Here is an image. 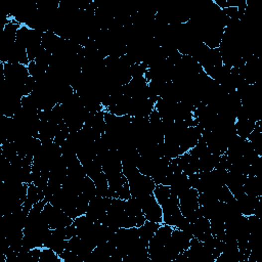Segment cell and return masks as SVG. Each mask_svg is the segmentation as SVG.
I'll return each mask as SVG.
<instances>
[{"mask_svg": "<svg viewBox=\"0 0 262 262\" xmlns=\"http://www.w3.org/2000/svg\"><path fill=\"white\" fill-rule=\"evenodd\" d=\"M131 197L141 198L146 195L153 194L156 183L151 176H147L141 172L135 173L134 175L127 178Z\"/></svg>", "mask_w": 262, "mask_h": 262, "instance_id": "obj_1", "label": "cell"}, {"mask_svg": "<svg viewBox=\"0 0 262 262\" xmlns=\"http://www.w3.org/2000/svg\"><path fill=\"white\" fill-rule=\"evenodd\" d=\"M42 213L51 230L66 228V226L71 225L74 221V219L67 215L62 209L54 207L50 203L45 204Z\"/></svg>", "mask_w": 262, "mask_h": 262, "instance_id": "obj_2", "label": "cell"}, {"mask_svg": "<svg viewBox=\"0 0 262 262\" xmlns=\"http://www.w3.org/2000/svg\"><path fill=\"white\" fill-rule=\"evenodd\" d=\"M141 204L143 214L145 215L146 219L153 222L163 223V212L162 207L156 200L153 194L146 195L141 198H136Z\"/></svg>", "mask_w": 262, "mask_h": 262, "instance_id": "obj_3", "label": "cell"}, {"mask_svg": "<svg viewBox=\"0 0 262 262\" xmlns=\"http://www.w3.org/2000/svg\"><path fill=\"white\" fill-rule=\"evenodd\" d=\"M111 198H101L95 196L89 201V205L88 208H87L85 215L93 222L102 223L104 218L107 217L108 209L111 205Z\"/></svg>", "mask_w": 262, "mask_h": 262, "instance_id": "obj_4", "label": "cell"}, {"mask_svg": "<svg viewBox=\"0 0 262 262\" xmlns=\"http://www.w3.org/2000/svg\"><path fill=\"white\" fill-rule=\"evenodd\" d=\"M161 207L163 212V223L170 225L172 228H175L183 217L179 208L178 197L171 194L169 199L164 202Z\"/></svg>", "mask_w": 262, "mask_h": 262, "instance_id": "obj_5", "label": "cell"}, {"mask_svg": "<svg viewBox=\"0 0 262 262\" xmlns=\"http://www.w3.org/2000/svg\"><path fill=\"white\" fill-rule=\"evenodd\" d=\"M203 128L200 125L186 128L179 136L178 145L183 153L189 152L193 149L202 137Z\"/></svg>", "mask_w": 262, "mask_h": 262, "instance_id": "obj_6", "label": "cell"}, {"mask_svg": "<svg viewBox=\"0 0 262 262\" xmlns=\"http://www.w3.org/2000/svg\"><path fill=\"white\" fill-rule=\"evenodd\" d=\"M247 178V175L244 174H240L233 171H228V176H226V182L225 185L229 187V189L232 191L235 199L245 194L244 190V183Z\"/></svg>", "mask_w": 262, "mask_h": 262, "instance_id": "obj_7", "label": "cell"}, {"mask_svg": "<svg viewBox=\"0 0 262 262\" xmlns=\"http://www.w3.org/2000/svg\"><path fill=\"white\" fill-rule=\"evenodd\" d=\"M175 160L185 175L189 176L191 174L199 172V159L196 156L191 155L189 152H186L177 157Z\"/></svg>", "mask_w": 262, "mask_h": 262, "instance_id": "obj_8", "label": "cell"}, {"mask_svg": "<svg viewBox=\"0 0 262 262\" xmlns=\"http://www.w3.org/2000/svg\"><path fill=\"white\" fill-rule=\"evenodd\" d=\"M169 186H170L171 194L175 195L176 197H179L180 195H182L186 190L190 188L188 176L185 175L183 172L174 173Z\"/></svg>", "mask_w": 262, "mask_h": 262, "instance_id": "obj_9", "label": "cell"}, {"mask_svg": "<svg viewBox=\"0 0 262 262\" xmlns=\"http://www.w3.org/2000/svg\"><path fill=\"white\" fill-rule=\"evenodd\" d=\"M211 236L210 220L202 216L193 223V238H196L201 242H205Z\"/></svg>", "mask_w": 262, "mask_h": 262, "instance_id": "obj_10", "label": "cell"}, {"mask_svg": "<svg viewBox=\"0 0 262 262\" xmlns=\"http://www.w3.org/2000/svg\"><path fill=\"white\" fill-rule=\"evenodd\" d=\"M260 200V197H254L247 194H243L242 196L236 199L240 211L244 216H250L254 214L255 208Z\"/></svg>", "mask_w": 262, "mask_h": 262, "instance_id": "obj_11", "label": "cell"}, {"mask_svg": "<svg viewBox=\"0 0 262 262\" xmlns=\"http://www.w3.org/2000/svg\"><path fill=\"white\" fill-rule=\"evenodd\" d=\"M104 111H98V112H93L89 113L87 116L84 125L89 126L99 132L101 135L106 132V121H104Z\"/></svg>", "mask_w": 262, "mask_h": 262, "instance_id": "obj_12", "label": "cell"}, {"mask_svg": "<svg viewBox=\"0 0 262 262\" xmlns=\"http://www.w3.org/2000/svg\"><path fill=\"white\" fill-rule=\"evenodd\" d=\"M43 199H44V191L40 190L33 182L30 183L28 186L27 199L23 205V210L29 214L33 206Z\"/></svg>", "mask_w": 262, "mask_h": 262, "instance_id": "obj_13", "label": "cell"}, {"mask_svg": "<svg viewBox=\"0 0 262 262\" xmlns=\"http://www.w3.org/2000/svg\"><path fill=\"white\" fill-rule=\"evenodd\" d=\"M43 247L52 249L60 256L68 248V240H63L50 232L44 240Z\"/></svg>", "mask_w": 262, "mask_h": 262, "instance_id": "obj_14", "label": "cell"}, {"mask_svg": "<svg viewBox=\"0 0 262 262\" xmlns=\"http://www.w3.org/2000/svg\"><path fill=\"white\" fill-rule=\"evenodd\" d=\"M244 190L245 194L254 196V197H261L262 196V178L247 175V178L244 183Z\"/></svg>", "mask_w": 262, "mask_h": 262, "instance_id": "obj_15", "label": "cell"}, {"mask_svg": "<svg viewBox=\"0 0 262 262\" xmlns=\"http://www.w3.org/2000/svg\"><path fill=\"white\" fill-rule=\"evenodd\" d=\"M256 126V122L250 119H237L235 127L237 131V135L242 137L243 139H247L250 133L254 130Z\"/></svg>", "mask_w": 262, "mask_h": 262, "instance_id": "obj_16", "label": "cell"}, {"mask_svg": "<svg viewBox=\"0 0 262 262\" xmlns=\"http://www.w3.org/2000/svg\"><path fill=\"white\" fill-rule=\"evenodd\" d=\"M161 224L162 223L153 222V221L147 220L143 226H141V228H138L139 229V236H141L142 241L145 242L146 244H148V245H149V242L154 237L156 232L158 231V229L160 228Z\"/></svg>", "mask_w": 262, "mask_h": 262, "instance_id": "obj_17", "label": "cell"}, {"mask_svg": "<svg viewBox=\"0 0 262 262\" xmlns=\"http://www.w3.org/2000/svg\"><path fill=\"white\" fill-rule=\"evenodd\" d=\"M92 180L96 187V196L101 198H109V181L104 172H100L98 175L92 178Z\"/></svg>", "mask_w": 262, "mask_h": 262, "instance_id": "obj_18", "label": "cell"}, {"mask_svg": "<svg viewBox=\"0 0 262 262\" xmlns=\"http://www.w3.org/2000/svg\"><path fill=\"white\" fill-rule=\"evenodd\" d=\"M221 155L210 153L203 158L199 159V172L200 171H211L215 169Z\"/></svg>", "mask_w": 262, "mask_h": 262, "instance_id": "obj_19", "label": "cell"}, {"mask_svg": "<svg viewBox=\"0 0 262 262\" xmlns=\"http://www.w3.org/2000/svg\"><path fill=\"white\" fill-rule=\"evenodd\" d=\"M157 158H150V157H142L141 156V159L138 161L137 164V168L142 174L147 176H151L153 175V172L155 170L156 167V163H157Z\"/></svg>", "mask_w": 262, "mask_h": 262, "instance_id": "obj_20", "label": "cell"}, {"mask_svg": "<svg viewBox=\"0 0 262 262\" xmlns=\"http://www.w3.org/2000/svg\"><path fill=\"white\" fill-rule=\"evenodd\" d=\"M27 68H28V71H29L30 76L32 78H34L36 81L42 79L45 76L47 70H48V69L44 68L43 66H41L40 64L36 63L35 61L30 62L29 65L27 66Z\"/></svg>", "mask_w": 262, "mask_h": 262, "instance_id": "obj_21", "label": "cell"}, {"mask_svg": "<svg viewBox=\"0 0 262 262\" xmlns=\"http://www.w3.org/2000/svg\"><path fill=\"white\" fill-rule=\"evenodd\" d=\"M153 195L155 196L156 200L158 201L160 205H162L164 202H166L169 197L171 196V190L170 186L164 185V184H157L155 186V189L153 191Z\"/></svg>", "mask_w": 262, "mask_h": 262, "instance_id": "obj_22", "label": "cell"}, {"mask_svg": "<svg viewBox=\"0 0 262 262\" xmlns=\"http://www.w3.org/2000/svg\"><path fill=\"white\" fill-rule=\"evenodd\" d=\"M125 212L128 216H133V217L143 214L141 204H139L136 198L131 197L125 202Z\"/></svg>", "mask_w": 262, "mask_h": 262, "instance_id": "obj_23", "label": "cell"}, {"mask_svg": "<svg viewBox=\"0 0 262 262\" xmlns=\"http://www.w3.org/2000/svg\"><path fill=\"white\" fill-rule=\"evenodd\" d=\"M82 195H84L86 198H88L89 200H91L92 198H94L96 196L95 184H94L93 180L87 175L82 179Z\"/></svg>", "mask_w": 262, "mask_h": 262, "instance_id": "obj_24", "label": "cell"}, {"mask_svg": "<svg viewBox=\"0 0 262 262\" xmlns=\"http://www.w3.org/2000/svg\"><path fill=\"white\" fill-rule=\"evenodd\" d=\"M1 154L9 162H11L14 158H16V157L19 156L15 144L11 142H5L4 144L1 145Z\"/></svg>", "mask_w": 262, "mask_h": 262, "instance_id": "obj_25", "label": "cell"}, {"mask_svg": "<svg viewBox=\"0 0 262 262\" xmlns=\"http://www.w3.org/2000/svg\"><path fill=\"white\" fill-rule=\"evenodd\" d=\"M83 167L85 169L86 175L88 176V177H90L91 179L94 178L96 175H98L100 172H102L101 165L99 163H97L96 161H94V160H91L89 162L83 164Z\"/></svg>", "mask_w": 262, "mask_h": 262, "instance_id": "obj_26", "label": "cell"}, {"mask_svg": "<svg viewBox=\"0 0 262 262\" xmlns=\"http://www.w3.org/2000/svg\"><path fill=\"white\" fill-rule=\"evenodd\" d=\"M189 153L191 155L196 156L198 159H201V158H203V157L207 156L208 154H210V151H209V148L205 142V139L201 137V139L198 142V144L189 151Z\"/></svg>", "mask_w": 262, "mask_h": 262, "instance_id": "obj_27", "label": "cell"}, {"mask_svg": "<svg viewBox=\"0 0 262 262\" xmlns=\"http://www.w3.org/2000/svg\"><path fill=\"white\" fill-rule=\"evenodd\" d=\"M215 197L217 198L218 201L223 202V203H230V202L235 200V197L232 194V191L229 189V187L226 186V185L220 186L215 191Z\"/></svg>", "mask_w": 262, "mask_h": 262, "instance_id": "obj_28", "label": "cell"}, {"mask_svg": "<svg viewBox=\"0 0 262 262\" xmlns=\"http://www.w3.org/2000/svg\"><path fill=\"white\" fill-rule=\"evenodd\" d=\"M69 134H70V130H69L68 126L66 125L65 122L63 121L59 126V129H58L57 134H56L55 139H54V143L59 145V146H62L67 141Z\"/></svg>", "mask_w": 262, "mask_h": 262, "instance_id": "obj_29", "label": "cell"}, {"mask_svg": "<svg viewBox=\"0 0 262 262\" xmlns=\"http://www.w3.org/2000/svg\"><path fill=\"white\" fill-rule=\"evenodd\" d=\"M149 66L147 63H136L130 67V74L132 78L143 77L148 71Z\"/></svg>", "mask_w": 262, "mask_h": 262, "instance_id": "obj_30", "label": "cell"}, {"mask_svg": "<svg viewBox=\"0 0 262 262\" xmlns=\"http://www.w3.org/2000/svg\"><path fill=\"white\" fill-rule=\"evenodd\" d=\"M44 50H45V48L42 46V44L33 45V46L27 48V54H28L29 61L33 62V61L36 60Z\"/></svg>", "mask_w": 262, "mask_h": 262, "instance_id": "obj_31", "label": "cell"}, {"mask_svg": "<svg viewBox=\"0 0 262 262\" xmlns=\"http://www.w3.org/2000/svg\"><path fill=\"white\" fill-rule=\"evenodd\" d=\"M176 229L184 232L190 238H193V223H190L185 217H182L181 220L175 226Z\"/></svg>", "mask_w": 262, "mask_h": 262, "instance_id": "obj_32", "label": "cell"}, {"mask_svg": "<svg viewBox=\"0 0 262 262\" xmlns=\"http://www.w3.org/2000/svg\"><path fill=\"white\" fill-rule=\"evenodd\" d=\"M117 198L121 200H124V201H127L129 198H131V193H130L128 182H126L117 191Z\"/></svg>", "mask_w": 262, "mask_h": 262, "instance_id": "obj_33", "label": "cell"}]
</instances>
